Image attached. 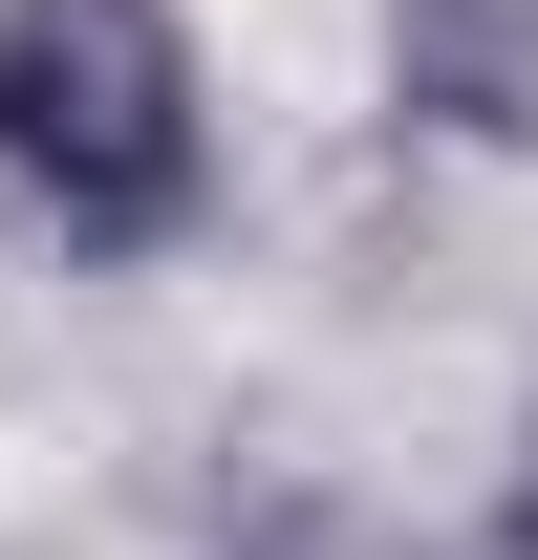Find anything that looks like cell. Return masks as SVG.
Wrapping results in <instances>:
<instances>
[{"mask_svg":"<svg viewBox=\"0 0 538 560\" xmlns=\"http://www.w3.org/2000/svg\"><path fill=\"white\" fill-rule=\"evenodd\" d=\"M495 539H517V560H538V431H517V495H495Z\"/></svg>","mask_w":538,"mask_h":560,"instance_id":"3","label":"cell"},{"mask_svg":"<svg viewBox=\"0 0 538 560\" xmlns=\"http://www.w3.org/2000/svg\"><path fill=\"white\" fill-rule=\"evenodd\" d=\"M388 108L431 151H538V0H388Z\"/></svg>","mask_w":538,"mask_h":560,"instance_id":"2","label":"cell"},{"mask_svg":"<svg viewBox=\"0 0 538 560\" xmlns=\"http://www.w3.org/2000/svg\"><path fill=\"white\" fill-rule=\"evenodd\" d=\"M0 195L66 259H151L215 195V108L173 0H0Z\"/></svg>","mask_w":538,"mask_h":560,"instance_id":"1","label":"cell"}]
</instances>
